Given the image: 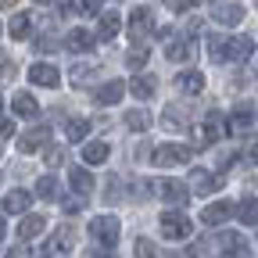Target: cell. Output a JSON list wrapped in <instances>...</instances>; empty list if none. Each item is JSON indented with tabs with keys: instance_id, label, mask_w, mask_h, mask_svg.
<instances>
[{
	"instance_id": "obj_34",
	"label": "cell",
	"mask_w": 258,
	"mask_h": 258,
	"mask_svg": "<svg viewBox=\"0 0 258 258\" xmlns=\"http://www.w3.org/2000/svg\"><path fill=\"white\" fill-rule=\"evenodd\" d=\"M208 54H212V61H226V40L219 36V32L208 36Z\"/></svg>"
},
{
	"instance_id": "obj_48",
	"label": "cell",
	"mask_w": 258,
	"mask_h": 258,
	"mask_svg": "<svg viewBox=\"0 0 258 258\" xmlns=\"http://www.w3.org/2000/svg\"><path fill=\"white\" fill-rule=\"evenodd\" d=\"M0 104H4V97H0Z\"/></svg>"
},
{
	"instance_id": "obj_7",
	"label": "cell",
	"mask_w": 258,
	"mask_h": 258,
	"mask_svg": "<svg viewBox=\"0 0 258 258\" xmlns=\"http://www.w3.org/2000/svg\"><path fill=\"white\" fill-rule=\"evenodd\" d=\"M43 144H50V125H32L29 133H22L18 151H22V154H32V151H40Z\"/></svg>"
},
{
	"instance_id": "obj_44",
	"label": "cell",
	"mask_w": 258,
	"mask_h": 258,
	"mask_svg": "<svg viewBox=\"0 0 258 258\" xmlns=\"http://www.w3.org/2000/svg\"><path fill=\"white\" fill-rule=\"evenodd\" d=\"M4 258H25V251H22V247H15V251H8Z\"/></svg>"
},
{
	"instance_id": "obj_17",
	"label": "cell",
	"mask_w": 258,
	"mask_h": 258,
	"mask_svg": "<svg viewBox=\"0 0 258 258\" xmlns=\"http://www.w3.org/2000/svg\"><path fill=\"white\" fill-rule=\"evenodd\" d=\"M165 54H169V61H190L194 57V40L190 36H176V40H169Z\"/></svg>"
},
{
	"instance_id": "obj_46",
	"label": "cell",
	"mask_w": 258,
	"mask_h": 258,
	"mask_svg": "<svg viewBox=\"0 0 258 258\" xmlns=\"http://www.w3.org/2000/svg\"><path fill=\"white\" fill-rule=\"evenodd\" d=\"M11 4H15V0H0V8H11Z\"/></svg>"
},
{
	"instance_id": "obj_39",
	"label": "cell",
	"mask_w": 258,
	"mask_h": 258,
	"mask_svg": "<svg viewBox=\"0 0 258 258\" xmlns=\"http://www.w3.org/2000/svg\"><path fill=\"white\" fill-rule=\"evenodd\" d=\"M61 208L69 212V215H76V212H83V198H64V201H61Z\"/></svg>"
},
{
	"instance_id": "obj_25",
	"label": "cell",
	"mask_w": 258,
	"mask_h": 258,
	"mask_svg": "<svg viewBox=\"0 0 258 258\" xmlns=\"http://www.w3.org/2000/svg\"><path fill=\"white\" fill-rule=\"evenodd\" d=\"M254 125V108L251 104H237L230 115V129H251Z\"/></svg>"
},
{
	"instance_id": "obj_1",
	"label": "cell",
	"mask_w": 258,
	"mask_h": 258,
	"mask_svg": "<svg viewBox=\"0 0 258 258\" xmlns=\"http://www.w3.org/2000/svg\"><path fill=\"white\" fill-rule=\"evenodd\" d=\"M118 233H122V226H118L115 215H97V219H90V237L101 244V247H115V244H118Z\"/></svg>"
},
{
	"instance_id": "obj_2",
	"label": "cell",
	"mask_w": 258,
	"mask_h": 258,
	"mask_svg": "<svg viewBox=\"0 0 258 258\" xmlns=\"http://www.w3.org/2000/svg\"><path fill=\"white\" fill-rule=\"evenodd\" d=\"M158 226H161V233H165L169 240H186V237L194 233V222H190V219H186L179 208H172V212H161Z\"/></svg>"
},
{
	"instance_id": "obj_11",
	"label": "cell",
	"mask_w": 258,
	"mask_h": 258,
	"mask_svg": "<svg viewBox=\"0 0 258 258\" xmlns=\"http://www.w3.org/2000/svg\"><path fill=\"white\" fill-rule=\"evenodd\" d=\"M254 50V40L251 36H233V40H226V61H247Z\"/></svg>"
},
{
	"instance_id": "obj_13",
	"label": "cell",
	"mask_w": 258,
	"mask_h": 258,
	"mask_svg": "<svg viewBox=\"0 0 258 258\" xmlns=\"http://www.w3.org/2000/svg\"><path fill=\"white\" fill-rule=\"evenodd\" d=\"M190 186H194V194H215V190L222 186V176H212V172H205V169H194Z\"/></svg>"
},
{
	"instance_id": "obj_42",
	"label": "cell",
	"mask_w": 258,
	"mask_h": 258,
	"mask_svg": "<svg viewBox=\"0 0 258 258\" xmlns=\"http://www.w3.org/2000/svg\"><path fill=\"white\" fill-rule=\"evenodd\" d=\"M8 137H15V122L11 118H0V140H8Z\"/></svg>"
},
{
	"instance_id": "obj_6",
	"label": "cell",
	"mask_w": 258,
	"mask_h": 258,
	"mask_svg": "<svg viewBox=\"0 0 258 258\" xmlns=\"http://www.w3.org/2000/svg\"><path fill=\"white\" fill-rule=\"evenodd\" d=\"M72 244H76V233L69 230V226H61V230L40 247V258H54V254H61V251H69Z\"/></svg>"
},
{
	"instance_id": "obj_29",
	"label": "cell",
	"mask_w": 258,
	"mask_h": 258,
	"mask_svg": "<svg viewBox=\"0 0 258 258\" xmlns=\"http://www.w3.org/2000/svg\"><path fill=\"white\" fill-rule=\"evenodd\" d=\"M29 29H32V15H15L11 18V25H8V32H11V40H25L29 36Z\"/></svg>"
},
{
	"instance_id": "obj_40",
	"label": "cell",
	"mask_w": 258,
	"mask_h": 258,
	"mask_svg": "<svg viewBox=\"0 0 258 258\" xmlns=\"http://www.w3.org/2000/svg\"><path fill=\"white\" fill-rule=\"evenodd\" d=\"M165 8L179 15V11H190V8H194V0H165Z\"/></svg>"
},
{
	"instance_id": "obj_28",
	"label": "cell",
	"mask_w": 258,
	"mask_h": 258,
	"mask_svg": "<svg viewBox=\"0 0 258 258\" xmlns=\"http://www.w3.org/2000/svg\"><path fill=\"white\" fill-rule=\"evenodd\" d=\"M125 125L133 129V133H147V129H151V115L144 108H133V111H125Z\"/></svg>"
},
{
	"instance_id": "obj_41",
	"label": "cell",
	"mask_w": 258,
	"mask_h": 258,
	"mask_svg": "<svg viewBox=\"0 0 258 258\" xmlns=\"http://www.w3.org/2000/svg\"><path fill=\"white\" fill-rule=\"evenodd\" d=\"M64 161V151L61 147H47V165H61Z\"/></svg>"
},
{
	"instance_id": "obj_26",
	"label": "cell",
	"mask_w": 258,
	"mask_h": 258,
	"mask_svg": "<svg viewBox=\"0 0 258 258\" xmlns=\"http://www.w3.org/2000/svg\"><path fill=\"white\" fill-rule=\"evenodd\" d=\"M233 215H237L244 226H254V222H258V201H254V198H244L240 205H233Z\"/></svg>"
},
{
	"instance_id": "obj_43",
	"label": "cell",
	"mask_w": 258,
	"mask_h": 258,
	"mask_svg": "<svg viewBox=\"0 0 258 258\" xmlns=\"http://www.w3.org/2000/svg\"><path fill=\"white\" fill-rule=\"evenodd\" d=\"M8 72H11V64H8V57H4V54H0V76H8Z\"/></svg>"
},
{
	"instance_id": "obj_47",
	"label": "cell",
	"mask_w": 258,
	"mask_h": 258,
	"mask_svg": "<svg viewBox=\"0 0 258 258\" xmlns=\"http://www.w3.org/2000/svg\"><path fill=\"white\" fill-rule=\"evenodd\" d=\"M36 4H54V0H36Z\"/></svg>"
},
{
	"instance_id": "obj_33",
	"label": "cell",
	"mask_w": 258,
	"mask_h": 258,
	"mask_svg": "<svg viewBox=\"0 0 258 258\" xmlns=\"http://www.w3.org/2000/svg\"><path fill=\"white\" fill-rule=\"evenodd\" d=\"M161 122H165L169 129H183V125H186V115H183V108H176V104H172V108H165Z\"/></svg>"
},
{
	"instance_id": "obj_21",
	"label": "cell",
	"mask_w": 258,
	"mask_h": 258,
	"mask_svg": "<svg viewBox=\"0 0 258 258\" xmlns=\"http://www.w3.org/2000/svg\"><path fill=\"white\" fill-rule=\"evenodd\" d=\"M43 226H47V219H43V215H25V219L18 222V240H32V237H40V233H43Z\"/></svg>"
},
{
	"instance_id": "obj_12",
	"label": "cell",
	"mask_w": 258,
	"mask_h": 258,
	"mask_svg": "<svg viewBox=\"0 0 258 258\" xmlns=\"http://www.w3.org/2000/svg\"><path fill=\"white\" fill-rule=\"evenodd\" d=\"M151 11L147 8H133V15H129V36H133V40H144L147 36V32H151Z\"/></svg>"
},
{
	"instance_id": "obj_23",
	"label": "cell",
	"mask_w": 258,
	"mask_h": 258,
	"mask_svg": "<svg viewBox=\"0 0 258 258\" xmlns=\"http://www.w3.org/2000/svg\"><path fill=\"white\" fill-rule=\"evenodd\" d=\"M154 90H158L154 76H137L133 83H129V93H133V97H140V101H151V97H154Z\"/></svg>"
},
{
	"instance_id": "obj_14",
	"label": "cell",
	"mask_w": 258,
	"mask_h": 258,
	"mask_svg": "<svg viewBox=\"0 0 258 258\" xmlns=\"http://www.w3.org/2000/svg\"><path fill=\"white\" fill-rule=\"evenodd\" d=\"M122 93H125V83L111 79V83H104V86H97V90H93V101H97V104H118V101H122Z\"/></svg>"
},
{
	"instance_id": "obj_3",
	"label": "cell",
	"mask_w": 258,
	"mask_h": 258,
	"mask_svg": "<svg viewBox=\"0 0 258 258\" xmlns=\"http://www.w3.org/2000/svg\"><path fill=\"white\" fill-rule=\"evenodd\" d=\"M190 147L186 144H161V147H154V165H161V169H172V165H186L190 161Z\"/></svg>"
},
{
	"instance_id": "obj_22",
	"label": "cell",
	"mask_w": 258,
	"mask_h": 258,
	"mask_svg": "<svg viewBox=\"0 0 258 258\" xmlns=\"http://www.w3.org/2000/svg\"><path fill=\"white\" fill-rule=\"evenodd\" d=\"M64 47L69 50H76V54H83V50H93V36L86 29H72L69 36H64Z\"/></svg>"
},
{
	"instance_id": "obj_16",
	"label": "cell",
	"mask_w": 258,
	"mask_h": 258,
	"mask_svg": "<svg viewBox=\"0 0 258 258\" xmlns=\"http://www.w3.org/2000/svg\"><path fill=\"white\" fill-rule=\"evenodd\" d=\"M29 205H32V194L29 190H11L4 198V212L8 215H22V212H29Z\"/></svg>"
},
{
	"instance_id": "obj_10",
	"label": "cell",
	"mask_w": 258,
	"mask_h": 258,
	"mask_svg": "<svg viewBox=\"0 0 258 258\" xmlns=\"http://www.w3.org/2000/svg\"><path fill=\"white\" fill-rule=\"evenodd\" d=\"M29 79L32 83H36V86H47V90H54L57 83H61V72L54 69V64H32V69H29Z\"/></svg>"
},
{
	"instance_id": "obj_36",
	"label": "cell",
	"mask_w": 258,
	"mask_h": 258,
	"mask_svg": "<svg viewBox=\"0 0 258 258\" xmlns=\"http://www.w3.org/2000/svg\"><path fill=\"white\" fill-rule=\"evenodd\" d=\"M125 64H129V69H144V64H147V50L144 47H133V50L125 54Z\"/></svg>"
},
{
	"instance_id": "obj_9",
	"label": "cell",
	"mask_w": 258,
	"mask_h": 258,
	"mask_svg": "<svg viewBox=\"0 0 258 258\" xmlns=\"http://www.w3.org/2000/svg\"><path fill=\"white\" fill-rule=\"evenodd\" d=\"M219 247H222V254H230V258H247L251 254V244L240 233H222L219 237Z\"/></svg>"
},
{
	"instance_id": "obj_15",
	"label": "cell",
	"mask_w": 258,
	"mask_h": 258,
	"mask_svg": "<svg viewBox=\"0 0 258 258\" xmlns=\"http://www.w3.org/2000/svg\"><path fill=\"white\" fill-rule=\"evenodd\" d=\"M233 215V205L230 201H215V205H208L205 212H201V222L205 226H219V222H226Z\"/></svg>"
},
{
	"instance_id": "obj_38",
	"label": "cell",
	"mask_w": 258,
	"mask_h": 258,
	"mask_svg": "<svg viewBox=\"0 0 258 258\" xmlns=\"http://www.w3.org/2000/svg\"><path fill=\"white\" fill-rule=\"evenodd\" d=\"M93 76V64H76V69H72V83L79 86V83H86Z\"/></svg>"
},
{
	"instance_id": "obj_27",
	"label": "cell",
	"mask_w": 258,
	"mask_h": 258,
	"mask_svg": "<svg viewBox=\"0 0 258 258\" xmlns=\"http://www.w3.org/2000/svg\"><path fill=\"white\" fill-rule=\"evenodd\" d=\"M69 183H72V190L79 194V198H86V194L93 190V176H90L86 169H72V172H69Z\"/></svg>"
},
{
	"instance_id": "obj_4",
	"label": "cell",
	"mask_w": 258,
	"mask_h": 258,
	"mask_svg": "<svg viewBox=\"0 0 258 258\" xmlns=\"http://www.w3.org/2000/svg\"><path fill=\"white\" fill-rule=\"evenodd\" d=\"M212 18L219 22V25H237V22H244V8L237 4V0H212Z\"/></svg>"
},
{
	"instance_id": "obj_31",
	"label": "cell",
	"mask_w": 258,
	"mask_h": 258,
	"mask_svg": "<svg viewBox=\"0 0 258 258\" xmlns=\"http://www.w3.org/2000/svg\"><path fill=\"white\" fill-rule=\"evenodd\" d=\"M97 11H101V0H72L64 8V15H97Z\"/></svg>"
},
{
	"instance_id": "obj_18",
	"label": "cell",
	"mask_w": 258,
	"mask_h": 258,
	"mask_svg": "<svg viewBox=\"0 0 258 258\" xmlns=\"http://www.w3.org/2000/svg\"><path fill=\"white\" fill-rule=\"evenodd\" d=\"M11 108H15L18 118H36L40 115V104H36V97H32V93H15Z\"/></svg>"
},
{
	"instance_id": "obj_20",
	"label": "cell",
	"mask_w": 258,
	"mask_h": 258,
	"mask_svg": "<svg viewBox=\"0 0 258 258\" xmlns=\"http://www.w3.org/2000/svg\"><path fill=\"white\" fill-rule=\"evenodd\" d=\"M176 86H179L186 97H198V93L205 90V76H201V72H179V76H176Z\"/></svg>"
},
{
	"instance_id": "obj_19",
	"label": "cell",
	"mask_w": 258,
	"mask_h": 258,
	"mask_svg": "<svg viewBox=\"0 0 258 258\" xmlns=\"http://www.w3.org/2000/svg\"><path fill=\"white\" fill-rule=\"evenodd\" d=\"M108 154H111V147H108L104 140H90V144L83 147V161H86V165H104Z\"/></svg>"
},
{
	"instance_id": "obj_32",
	"label": "cell",
	"mask_w": 258,
	"mask_h": 258,
	"mask_svg": "<svg viewBox=\"0 0 258 258\" xmlns=\"http://www.w3.org/2000/svg\"><path fill=\"white\" fill-rule=\"evenodd\" d=\"M36 198H43V201H54L57 198V179L54 176H40L36 179Z\"/></svg>"
},
{
	"instance_id": "obj_8",
	"label": "cell",
	"mask_w": 258,
	"mask_h": 258,
	"mask_svg": "<svg viewBox=\"0 0 258 258\" xmlns=\"http://www.w3.org/2000/svg\"><path fill=\"white\" fill-rule=\"evenodd\" d=\"M158 190H161V198H165L169 205H176V208H183V205L190 201V186L179 183V179H161Z\"/></svg>"
},
{
	"instance_id": "obj_24",
	"label": "cell",
	"mask_w": 258,
	"mask_h": 258,
	"mask_svg": "<svg viewBox=\"0 0 258 258\" xmlns=\"http://www.w3.org/2000/svg\"><path fill=\"white\" fill-rule=\"evenodd\" d=\"M118 29H122V18H118L115 11H104V15H101V29H97V36H101V40H115Z\"/></svg>"
},
{
	"instance_id": "obj_37",
	"label": "cell",
	"mask_w": 258,
	"mask_h": 258,
	"mask_svg": "<svg viewBox=\"0 0 258 258\" xmlns=\"http://www.w3.org/2000/svg\"><path fill=\"white\" fill-rule=\"evenodd\" d=\"M240 158L247 161V165H258V137H251V140L244 144V151H240Z\"/></svg>"
},
{
	"instance_id": "obj_30",
	"label": "cell",
	"mask_w": 258,
	"mask_h": 258,
	"mask_svg": "<svg viewBox=\"0 0 258 258\" xmlns=\"http://www.w3.org/2000/svg\"><path fill=\"white\" fill-rule=\"evenodd\" d=\"M64 133H69V140H72V144L86 140V137H90V118H72L69 125H64Z\"/></svg>"
},
{
	"instance_id": "obj_5",
	"label": "cell",
	"mask_w": 258,
	"mask_h": 258,
	"mask_svg": "<svg viewBox=\"0 0 258 258\" xmlns=\"http://www.w3.org/2000/svg\"><path fill=\"white\" fill-rule=\"evenodd\" d=\"M226 133H230V122H226L219 111H208V118H205V125H201V144L212 147V144H219Z\"/></svg>"
},
{
	"instance_id": "obj_45",
	"label": "cell",
	"mask_w": 258,
	"mask_h": 258,
	"mask_svg": "<svg viewBox=\"0 0 258 258\" xmlns=\"http://www.w3.org/2000/svg\"><path fill=\"white\" fill-rule=\"evenodd\" d=\"M0 240H4V215H0Z\"/></svg>"
},
{
	"instance_id": "obj_35",
	"label": "cell",
	"mask_w": 258,
	"mask_h": 258,
	"mask_svg": "<svg viewBox=\"0 0 258 258\" xmlns=\"http://www.w3.org/2000/svg\"><path fill=\"white\" fill-rule=\"evenodd\" d=\"M133 254H137V258H158V247H154L147 237H140V240L133 244Z\"/></svg>"
}]
</instances>
